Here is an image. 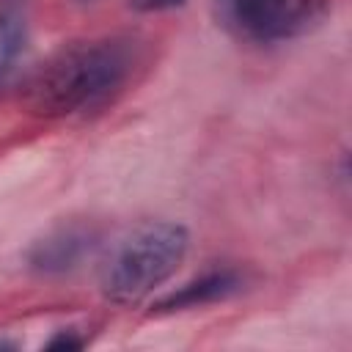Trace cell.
Returning a JSON list of instances; mask_svg holds the SVG:
<instances>
[{
	"label": "cell",
	"mask_w": 352,
	"mask_h": 352,
	"mask_svg": "<svg viewBox=\"0 0 352 352\" xmlns=\"http://www.w3.org/2000/svg\"><path fill=\"white\" fill-rule=\"evenodd\" d=\"M138 60L129 36H96L63 44L28 80L25 102L36 116L63 118L107 104Z\"/></svg>",
	"instance_id": "1"
},
{
	"label": "cell",
	"mask_w": 352,
	"mask_h": 352,
	"mask_svg": "<svg viewBox=\"0 0 352 352\" xmlns=\"http://www.w3.org/2000/svg\"><path fill=\"white\" fill-rule=\"evenodd\" d=\"M190 250L182 223L148 220L118 236L99 267V289L110 302L135 305L170 280Z\"/></svg>",
	"instance_id": "2"
},
{
	"label": "cell",
	"mask_w": 352,
	"mask_h": 352,
	"mask_svg": "<svg viewBox=\"0 0 352 352\" xmlns=\"http://www.w3.org/2000/svg\"><path fill=\"white\" fill-rule=\"evenodd\" d=\"M217 19L253 44H275L311 33L330 11V0H214Z\"/></svg>",
	"instance_id": "3"
},
{
	"label": "cell",
	"mask_w": 352,
	"mask_h": 352,
	"mask_svg": "<svg viewBox=\"0 0 352 352\" xmlns=\"http://www.w3.org/2000/svg\"><path fill=\"white\" fill-rule=\"evenodd\" d=\"M99 245V228L85 220H69L50 228L28 250V267L36 275L58 278L77 270Z\"/></svg>",
	"instance_id": "4"
},
{
	"label": "cell",
	"mask_w": 352,
	"mask_h": 352,
	"mask_svg": "<svg viewBox=\"0 0 352 352\" xmlns=\"http://www.w3.org/2000/svg\"><path fill=\"white\" fill-rule=\"evenodd\" d=\"M30 38V0H0V91L16 77Z\"/></svg>",
	"instance_id": "5"
},
{
	"label": "cell",
	"mask_w": 352,
	"mask_h": 352,
	"mask_svg": "<svg viewBox=\"0 0 352 352\" xmlns=\"http://www.w3.org/2000/svg\"><path fill=\"white\" fill-rule=\"evenodd\" d=\"M239 289V278L231 270H214L206 272L195 280H190L187 286H182L179 292L168 294L165 300H160V311H182V308H198V305H209L217 300H226L228 294H234Z\"/></svg>",
	"instance_id": "6"
},
{
	"label": "cell",
	"mask_w": 352,
	"mask_h": 352,
	"mask_svg": "<svg viewBox=\"0 0 352 352\" xmlns=\"http://www.w3.org/2000/svg\"><path fill=\"white\" fill-rule=\"evenodd\" d=\"M184 0H129V8L140 11V14H160V11H170L179 8Z\"/></svg>",
	"instance_id": "7"
},
{
	"label": "cell",
	"mask_w": 352,
	"mask_h": 352,
	"mask_svg": "<svg viewBox=\"0 0 352 352\" xmlns=\"http://www.w3.org/2000/svg\"><path fill=\"white\" fill-rule=\"evenodd\" d=\"M47 346H50V349H80V346H82V338L74 336L72 330H66V333L60 330L58 336H52V338L47 341Z\"/></svg>",
	"instance_id": "8"
}]
</instances>
